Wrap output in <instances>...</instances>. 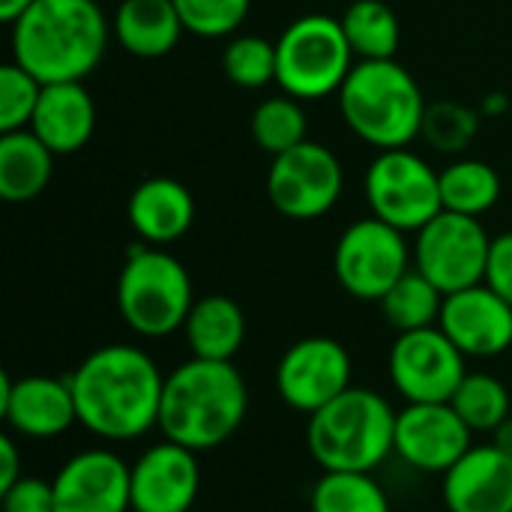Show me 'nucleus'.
Returning <instances> with one entry per match:
<instances>
[{"label": "nucleus", "instance_id": "1", "mask_svg": "<svg viewBox=\"0 0 512 512\" xmlns=\"http://www.w3.org/2000/svg\"><path fill=\"white\" fill-rule=\"evenodd\" d=\"M78 426L102 441H135L159 429L165 375L135 345H102L69 375Z\"/></svg>", "mask_w": 512, "mask_h": 512}, {"label": "nucleus", "instance_id": "2", "mask_svg": "<svg viewBox=\"0 0 512 512\" xmlns=\"http://www.w3.org/2000/svg\"><path fill=\"white\" fill-rule=\"evenodd\" d=\"M249 411V387L234 363L192 357L165 375L159 432L192 453L228 444Z\"/></svg>", "mask_w": 512, "mask_h": 512}, {"label": "nucleus", "instance_id": "3", "mask_svg": "<svg viewBox=\"0 0 512 512\" xmlns=\"http://www.w3.org/2000/svg\"><path fill=\"white\" fill-rule=\"evenodd\" d=\"M108 36L96 0H36L12 24V60L42 84L84 81L102 63Z\"/></svg>", "mask_w": 512, "mask_h": 512}, {"label": "nucleus", "instance_id": "4", "mask_svg": "<svg viewBox=\"0 0 512 512\" xmlns=\"http://www.w3.org/2000/svg\"><path fill=\"white\" fill-rule=\"evenodd\" d=\"M336 96L348 129L375 150L408 147L420 138L426 99L402 63L357 60Z\"/></svg>", "mask_w": 512, "mask_h": 512}, {"label": "nucleus", "instance_id": "5", "mask_svg": "<svg viewBox=\"0 0 512 512\" xmlns=\"http://www.w3.org/2000/svg\"><path fill=\"white\" fill-rule=\"evenodd\" d=\"M306 444L321 471L372 474L396 453V411L381 393L351 387L309 417Z\"/></svg>", "mask_w": 512, "mask_h": 512}, {"label": "nucleus", "instance_id": "6", "mask_svg": "<svg viewBox=\"0 0 512 512\" xmlns=\"http://www.w3.org/2000/svg\"><path fill=\"white\" fill-rule=\"evenodd\" d=\"M195 306L189 270L162 246H135L117 276V309L126 327L144 339L183 330Z\"/></svg>", "mask_w": 512, "mask_h": 512}, {"label": "nucleus", "instance_id": "7", "mask_svg": "<svg viewBox=\"0 0 512 512\" xmlns=\"http://www.w3.org/2000/svg\"><path fill=\"white\" fill-rule=\"evenodd\" d=\"M354 63L342 21L324 12L291 21L276 39V84L300 102L339 93Z\"/></svg>", "mask_w": 512, "mask_h": 512}, {"label": "nucleus", "instance_id": "8", "mask_svg": "<svg viewBox=\"0 0 512 512\" xmlns=\"http://www.w3.org/2000/svg\"><path fill=\"white\" fill-rule=\"evenodd\" d=\"M366 201L381 222L417 234L444 210L441 171L408 147L378 150L366 171Z\"/></svg>", "mask_w": 512, "mask_h": 512}, {"label": "nucleus", "instance_id": "9", "mask_svg": "<svg viewBox=\"0 0 512 512\" xmlns=\"http://www.w3.org/2000/svg\"><path fill=\"white\" fill-rule=\"evenodd\" d=\"M411 249L405 231L366 216L351 222L333 249L336 282L354 300L381 303V297L411 270Z\"/></svg>", "mask_w": 512, "mask_h": 512}, {"label": "nucleus", "instance_id": "10", "mask_svg": "<svg viewBox=\"0 0 512 512\" xmlns=\"http://www.w3.org/2000/svg\"><path fill=\"white\" fill-rule=\"evenodd\" d=\"M492 237L477 216L441 210L429 225L417 231L414 267L441 291L456 294L486 279Z\"/></svg>", "mask_w": 512, "mask_h": 512}, {"label": "nucleus", "instance_id": "11", "mask_svg": "<svg viewBox=\"0 0 512 512\" xmlns=\"http://www.w3.org/2000/svg\"><path fill=\"white\" fill-rule=\"evenodd\" d=\"M345 189V168L339 156L318 144L303 141L288 153L273 156L267 171V198L285 219L312 222L336 207Z\"/></svg>", "mask_w": 512, "mask_h": 512}, {"label": "nucleus", "instance_id": "12", "mask_svg": "<svg viewBox=\"0 0 512 512\" xmlns=\"http://www.w3.org/2000/svg\"><path fill=\"white\" fill-rule=\"evenodd\" d=\"M465 360L441 327H426L396 336L387 369L405 402H450L468 375Z\"/></svg>", "mask_w": 512, "mask_h": 512}, {"label": "nucleus", "instance_id": "13", "mask_svg": "<svg viewBox=\"0 0 512 512\" xmlns=\"http://www.w3.org/2000/svg\"><path fill=\"white\" fill-rule=\"evenodd\" d=\"M351 369V354L342 342L330 336H306L279 357L276 393L288 408L312 417L351 390Z\"/></svg>", "mask_w": 512, "mask_h": 512}, {"label": "nucleus", "instance_id": "14", "mask_svg": "<svg viewBox=\"0 0 512 512\" xmlns=\"http://www.w3.org/2000/svg\"><path fill=\"white\" fill-rule=\"evenodd\" d=\"M450 402H408L396 414V456L420 474H447L474 444Z\"/></svg>", "mask_w": 512, "mask_h": 512}, {"label": "nucleus", "instance_id": "15", "mask_svg": "<svg viewBox=\"0 0 512 512\" xmlns=\"http://www.w3.org/2000/svg\"><path fill=\"white\" fill-rule=\"evenodd\" d=\"M54 512H132V465L114 450H81L51 480Z\"/></svg>", "mask_w": 512, "mask_h": 512}, {"label": "nucleus", "instance_id": "16", "mask_svg": "<svg viewBox=\"0 0 512 512\" xmlns=\"http://www.w3.org/2000/svg\"><path fill=\"white\" fill-rule=\"evenodd\" d=\"M0 417L18 438L48 441L69 432L78 423L75 396L69 378L0 375Z\"/></svg>", "mask_w": 512, "mask_h": 512}, {"label": "nucleus", "instance_id": "17", "mask_svg": "<svg viewBox=\"0 0 512 512\" xmlns=\"http://www.w3.org/2000/svg\"><path fill=\"white\" fill-rule=\"evenodd\" d=\"M438 327L465 357H501L512 348V306L486 282L447 294Z\"/></svg>", "mask_w": 512, "mask_h": 512}, {"label": "nucleus", "instance_id": "18", "mask_svg": "<svg viewBox=\"0 0 512 512\" xmlns=\"http://www.w3.org/2000/svg\"><path fill=\"white\" fill-rule=\"evenodd\" d=\"M201 492L198 453L162 441L132 465V512H192Z\"/></svg>", "mask_w": 512, "mask_h": 512}, {"label": "nucleus", "instance_id": "19", "mask_svg": "<svg viewBox=\"0 0 512 512\" xmlns=\"http://www.w3.org/2000/svg\"><path fill=\"white\" fill-rule=\"evenodd\" d=\"M447 512H512V456L495 444L471 447L441 483Z\"/></svg>", "mask_w": 512, "mask_h": 512}, {"label": "nucleus", "instance_id": "20", "mask_svg": "<svg viewBox=\"0 0 512 512\" xmlns=\"http://www.w3.org/2000/svg\"><path fill=\"white\" fill-rule=\"evenodd\" d=\"M54 156L78 153L96 132V102L84 81L45 84L27 126Z\"/></svg>", "mask_w": 512, "mask_h": 512}, {"label": "nucleus", "instance_id": "21", "mask_svg": "<svg viewBox=\"0 0 512 512\" xmlns=\"http://www.w3.org/2000/svg\"><path fill=\"white\" fill-rule=\"evenodd\" d=\"M126 216L141 243L171 246L192 228L195 198L174 177H150L132 189Z\"/></svg>", "mask_w": 512, "mask_h": 512}, {"label": "nucleus", "instance_id": "22", "mask_svg": "<svg viewBox=\"0 0 512 512\" xmlns=\"http://www.w3.org/2000/svg\"><path fill=\"white\" fill-rule=\"evenodd\" d=\"M111 33L126 54L156 60L174 51L186 27L174 0H123L114 12Z\"/></svg>", "mask_w": 512, "mask_h": 512}, {"label": "nucleus", "instance_id": "23", "mask_svg": "<svg viewBox=\"0 0 512 512\" xmlns=\"http://www.w3.org/2000/svg\"><path fill=\"white\" fill-rule=\"evenodd\" d=\"M183 336L192 357L234 363L246 342V315L237 300L225 294H207L195 300L183 324Z\"/></svg>", "mask_w": 512, "mask_h": 512}, {"label": "nucleus", "instance_id": "24", "mask_svg": "<svg viewBox=\"0 0 512 512\" xmlns=\"http://www.w3.org/2000/svg\"><path fill=\"white\" fill-rule=\"evenodd\" d=\"M54 174V153L30 132H0V198L27 204L39 198Z\"/></svg>", "mask_w": 512, "mask_h": 512}, {"label": "nucleus", "instance_id": "25", "mask_svg": "<svg viewBox=\"0 0 512 512\" xmlns=\"http://www.w3.org/2000/svg\"><path fill=\"white\" fill-rule=\"evenodd\" d=\"M339 21L357 60H396L402 27L384 0H354Z\"/></svg>", "mask_w": 512, "mask_h": 512}, {"label": "nucleus", "instance_id": "26", "mask_svg": "<svg viewBox=\"0 0 512 512\" xmlns=\"http://www.w3.org/2000/svg\"><path fill=\"white\" fill-rule=\"evenodd\" d=\"M501 198V177L483 159H456L441 171V204L444 210L483 216Z\"/></svg>", "mask_w": 512, "mask_h": 512}, {"label": "nucleus", "instance_id": "27", "mask_svg": "<svg viewBox=\"0 0 512 512\" xmlns=\"http://www.w3.org/2000/svg\"><path fill=\"white\" fill-rule=\"evenodd\" d=\"M444 297L417 267H411L384 297H381V312L387 324L396 333H411V330H426L438 327Z\"/></svg>", "mask_w": 512, "mask_h": 512}, {"label": "nucleus", "instance_id": "28", "mask_svg": "<svg viewBox=\"0 0 512 512\" xmlns=\"http://www.w3.org/2000/svg\"><path fill=\"white\" fill-rule=\"evenodd\" d=\"M309 504L312 512H390L384 486L360 471H324Z\"/></svg>", "mask_w": 512, "mask_h": 512}, {"label": "nucleus", "instance_id": "29", "mask_svg": "<svg viewBox=\"0 0 512 512\" xmlns=\"http://www.w3.org/2000/svg\"><path fill=\"white\" fill-rule=\"evenodd\" d=\"M456 414L465 420V426L477 435H492L507 417H510V390L501 378L486 372H468L459 384L456 396L450 399Z\"/></svg>", "mask_w": 512, "mask_h": 512}, {"label": "nucleus", "instance_id": "30", "mask_svg": "<svg viewBox=\"0 0 512 512\" xmlns=\"http://www.w3.org/2000/svg\"><path fill=\"white\" fill-rule=\"evenodd\" d=\"M306 111L300 105V99L294 96H270L264 102L255 105L252 111V141L258 144V150L279 156L294 150L297 144L309 141L306 138Z\"/></svg>", "mask_w": 512, "mask_h": 512}, {"label": "nucleus", "instance_id": "31", "mask_svg": "<svg viewBox=\"0 0 512 512\" xmlns=\"http://www.w3.org/2000/svg\"><path fill=\"white\" fill-rule=\"evenodd\" d=\"M222 72L243 90H258L276 81V42L243 33L234 36L222 51Z\"/></svg>", "mask_w": 512, "mask_h": 512}, {"label": "nucleus", "instance_id": "32", "mask_svg": "<svg viewBox=\"0 0 512 512\" xmlns=\"http://www.w3.org/2000/svg\"><path fill=\"white\" fill-rule=\"evenodd\" d=\"M480 132V114L462 102H432L426 105L420 135L441 153H465Z\"/></svg>", "mask_w": 512, "mask_h": 512}, {"label": "nucleus", "instance_id": "33", "mask_svg": "<svg viewBox=\"0 0 512 512\" xmlns=\"http://www.w3.org/2000/svg\"><path fill=\"white\" fill-rule=\"evenodd\" d=\"M42 81L15 60L0 66V132L27 129L42 96Z\"/></svg>", "mask_w": 512, "mask_h": 512}, {"label": "nucleus", "instance_id": "34", "mask_svg": "<svg viewBox=\"0 0 512 512\" xmlns=\"http://www.w3.org/2000/svg\"><path fill=\"white\" fill-rule=\"evenodd\" d=\"M180 21L201 39L231 36L249 15L252 0H174Z\"/></svg>", "mask_w": 512, "mask_h": 512}, {"label": "nucleus", "instance_id": "35", "mask_svg": "<svg viewBox=\"0 0 512 512\" xmlns=\"http://www.w3.org/2000/svg\"><path fill=\"white\" fill-rule=\"evenodd\" d=\"M3 512H54V489L39 477H21L12 489L0 492Z\"/></svg>", "mask_w": 512, "mask_h": 512}, {"label": "nucleus", "instance_id": "36", "mask_svg": "<svg viewBox=\"0 0 512 512\" xmlns=\"http://www.w3.org/2000/svg\"><path fill=\"white\" fill-rule=\"evenodd\" d=\"M495 294H501L512 306V231L492 237L489 261H486V279Z\"/></svg>", "mask_w": 512, "mask_h": 512}, {"label": "nucleus", "instance_id": "37", "mask_svg": "<svg viewBox=\"0 0 512 512\" xmlns=\"http://www.w3.org/2000/svg\"><path fill=\"white\" fill-rule=\"evenodd\" d=\"M21 456L12 435H0V492L12 489L21 480Z\"/></svg>", "mask_w": 512, "mask_h": 512}, {"label": "nucleus", "instance_id": "38", "mask_svg": "<svg viewBox=\"0 0 512 512\" xmlns=\"http://www.w3.org/2000/svg\"><path fill=\"white\" fill-rule=\"evenodd\" d=\"M33 3H36V0H0V21L12 27Z\"/></svg>", "mask_w": 512, "mask_h": 512}, {"label": "nucleus", "instance_id": "39", "mask_svg": "<svg viewBox=\"0 0 512 512\" xmlns=\"http://www.w3.org/2000/svg\"><path fill=\"white\" fill-rule=\"evenodd\" d=\"M492 444L498 447V450H504L507 456H512V414L492 432Z\"/></svg>", "mask_w": 512, "mask_h": 512}]
</instances>
